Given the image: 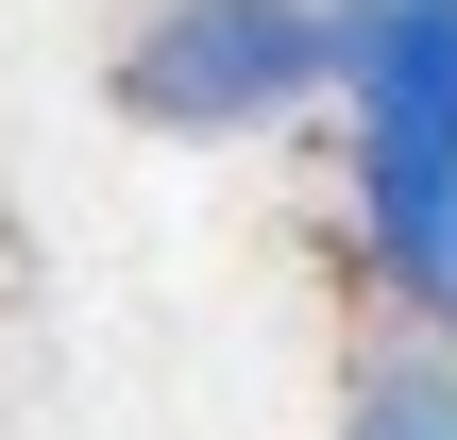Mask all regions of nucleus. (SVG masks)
Masks as SVG:
<instances>
[{
  "instance_id": "f257e3e1",
  "label": "nucleus",
  "mask_w": 457,
  "mask_h": 440,
  "mask_svg": "<svg viewBox=\"0 0 457 440\" xmlns=\"http://www.w3.org/2000/svg\"><path fill=\"white\" fill-rule=\"evenodd\" d=\"M339 34V136H356V237L407 254L457 220V0H322Z\"/></svg>"
},
{
  "instance_id": "f03ea898",
  "label": "nucleus",
  "mask_w": 457,
  "mask_h": 440,
  "mask_svg": "<svg viewBox=\"0 0 457 440\" xmlns=\"http://www.w3.org/2000/svg\"><path fill=\"white\" fill-rule=\"evenodd\" d=\"M339 85V34L322 0H153L136 51H119V102L153 136H271Z\"/></svg>"
},
{
  "instance_id": "7ed1b4c3",
  "label": "nucleus",
  "mask_w": 457,
  "mask_h": 440,
  "mask_svg": "<svg viewBox=\"0 0 457 440\" xmlns=\"http://www.w3.org/2000/svg\"><path fill=\"white\" fill-rule=\"evenodd\" d=\"M339 440H457V356H441V339L373 356V373H356V407H339Z\"/></svg>"
}]
</instances>
